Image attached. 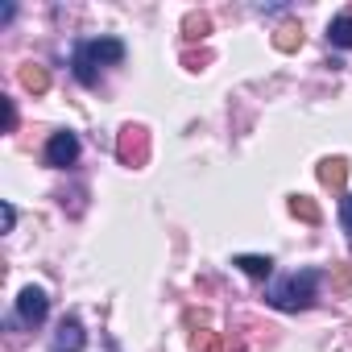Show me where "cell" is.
<instances>
[{"label": "cell", "mask_w": 352, "mask_h": 352, "mask_svg": "<svg viewBox=\"0 0 352 352\" xmlns=\"http://www.w3.org/2000/svg\"><path fill=\"white\" fill-rule=\"evenodd\" d=\"M319 294V270H302V274H286L278 282L265 286V302L278 311H307Z\"/></svg>", "instance_id": "obj_1"}, {"label": "cell", "mask_w": 352, "mask_h": 352, "mask_svg": "<svg viewBox=\"0 0 352 352\" xmlns=\"http://www.w3.org/2000/svg\"><path fill=\"white\" fill-rule=\"evenodd\" d=\"M124 58V42L120 38H96V42H79L75 46V79L83 87H96V67H116Z\"/></svg>", "instance_id": "obj_2"}, {"label": "cell", "mask_w": 352, "mask_h": 352, "mask_svg": "<svg viewBox=\"0 0 352 352\" xmlns=\"http://www.w3.org/2000/svg\"><path fill=\"white\" fill-rule=\"evenodd\" d=\"M116 157L124 162V166H145L149 162V133L141 129V124H124L120 129V137H116Z\"/></svg>", "instance_id": "obj_3"}, {"label": "cell", "mask_w": 352, "mask_h": 352, "mask_svg": "<svg viewBox=\"0 0 352 352\" xmlns=\"http://www.w3.org/2000/svg\"><path fill=\"white\" fill-rule=\"evenodd\" d=\"M75 157H79V137L71 129H63V133H54L46 141V166L67 170V166H75Z\"/></svg>", "instance_id": "obj_4"}, {"label": "cell", "mask_w": 352, "mask_h": 352, "mask_svg": "<svg viewBox=\"0 0 352 352\" xmlns=\"http://www.w3.org/2000/svg\"><path fill=\"white\" fill-rule=\"evenodd\" d=\"M46 315H50V298H46V290H42V286H25V290L17 294V319L30 323V327H38Z\"/></svg>", "instance_id": "obj_5"}, {"label": "cell", "mask_w": 352, "mask_h": 352, "mask_svg": "<svg viewBox=\"0 0 352 352\" xmlns=\"http://www.w3.org/2000/svg\"><path fill=\"white\" fill-rule=\"evenodd\" d=\"M83 344H87V331L79 319H63L58 331L50 336V352H83Z\"/></svg>", "instance_id": "obj_6"}, {"label": "cell", "mask_w": 352, "mask_h": 352, "mask_svg": "<svg viewBox=\"0 0 352 352\" xmlns=\"http://www.w3.org/2000/svg\"><path fill=\"white\" fill-rule=\"evenodd\" d=\"M319 183L331 187V191H340V187L348 183V162H344V157H323V162H319Z\"/></svg>", "instance_id": "obj_7"}, {"label": "cell", "mask_w": 352, "mask_h": 352, "mask_svg": "<svg viewBox=\"0 0 352 352\" xmlns=\"http://www.w3.org/2000/svg\"><path fill=\"white\" fill-rule=\"evenodd\" d=\"M21 87L34 91V96L50 91V71H46L42 63H25V67H21Z\"/></svg>", "instance_id": "obj_8"}, {"label": "cell", "mask_w": 352, "mask_h": 352, "mask_svg": "<svg viewBox=\"0 0 352 352\" xmlns=\"http://www.w3.org/2000/svg\"><path fill=\"white\" fill-rule=\"evenodd\" d=\"M232 265L241 274H249V278H270L274 274V261L270 257H257V253H241V257H232Z\"/></svg>", "instance_id": "obj_9"}, {"label": "cell", "mask_w": 352, "mask_h": 352, "mask_svg": "<svg viewBox=\"0 0 352 352\" xmlns=\"http://www.w3.org/2000/svg\"><path fill=\"white\" fill-rule=\"evenodd\" d=\"M290 216H298L302 224H319L323 220V212H319V204L311 195H290Z\"/></svg>", "instance_id": "obj_10"}, {"label": "cell", "mask_w": 352, "mask_h": 352, "mask_svg": "<svg viewBox=\"0 0 352 352\" xmlns=\"http://www.w3.org/2000/svg\"><path fill=\"white\" fill-rule=\"evenodd\" d=\"M327 38H331V46L352 50V17H336V21L327 25Z\"/></svg>", "instance_id": "obj_11"}, {"label": "cell", "mask_w": 352, "mask_h": 352, "mask_svg": "<svg viewBox=\"0 0 352 352\" xmlns=\"http://www.w3.org/2000/svg\"><path fill=\"white\" fill-rule=\"evenodd\" d=\"M274 46H278L282 54H294V50L302 46V30H298V25H282V30L274 34Z\"/></svg>", "instance_id": "obj_12"}, {"label": "cell", "mask_w": 352, "mask_h": 352, "mask_svg": "<svg viewBox=\"0 0 352 352\" xmlns=\"http://www.w3.org/2000/svg\"><path fill=\"white\" fill-rule=\"evenodd\" d=\"M183 34H187L191 42H195V38H208V34H212V17H208V13H187Z\"/></svg>", "instance_id": "obj_13"}, {"label": "cell", "mask_w": 352, "mask_h": 352, "mask_svg": "<svg viewBox=\"0 0 352 352\" xmlns=\"http://www.w3.org/2000/svg\"><path fill=\"white\" fill-rule=\"evenodd\" d=\"M195 352H224V340L216 331H208L204 340H195Z\"/></svg>", "instance_id": "obj_14"}, {"label": "cell", "mask_w": 352, "mask_h": 352, "mask_svg": "<svg viewBox=\"0 0 352 352\" xmlns=\"http://www.w3.org/2000/svg\"><path fill=\"white\" fill-rule=\"evenodd\" d=\"M340 224H344V232H348V241H352V195L340 199Z\"/></svg>", "instance_id": "obj_15"}, {"label": "cell", "mask_w": 352, "mask_h": 352, "mask_svg": "<svg viewBox=\"0 0 352 352\" xmlns=\"http://www.w3.org/2000/svg\"><path fill=\"white\" fill-rule=\"evenodd\" d=\"M183 63H187L191 71H199L204 63H212V54H208V50H199V54H195V50H187V54H183Z\"/></svg>", "instance_id": "obj_16"}, {"label": "cell", "mask_w": 352, "mask_h": 352, "mask_svg": "<svg viewBox=\"0 0 352 352\" xmlns=\"http://www.w3.org/2000/svg\"><path fill=\"white\" fill-rule=\"evenodd\" d=\"M5 129H9V133H13V129H17V108H13V104H9V100H5Z\"/></svg>", "instance_id": "obj_17"}, {"label": "cell", "mask_w": 352, "mask_h": 352, "mask_svg": "<svg viewBox=\"0 0 352 352\" xmlns=\"http://www.w3.org/2000/svg\"><path fill=\"white\" fill-rule=\"evenodd\" d=\"M13 224H17V208H13V204H5V232H9Z\"/></svg>", "instance_id": "obj_18"}]
</instances>
